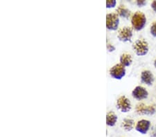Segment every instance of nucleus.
<instances>
[{
  "label": "nucleus",
  "instance_id": "nucleus-11",
  "mask_svg": "<svg viewBox=\"0 0 156 137\" xmlns=\"http://www.w3.org/2000/svg\"><path fill=\"white\" fill-rule=\"evenodd\" d=\"M133 58L131 55L127 53H123L120 56V64H122L123 66L128 67L132 64Z\"/></svg>",
  "mask_w": 156,
  "mask_h": 137
},
{
  "label": "nucleus",
  "instance_id": "nucleus-19",
  "mask_svg": "<svg viewBox=\"0 0 156 137\" xmlns=\"http://www.w3.org/2000/svg\"><path fill=\"white\" fill-rule=\"evenodd\" d=\"M151 8L156 12V1H153L151 3Z\"/></svg>",
  "mask_w": 156,
  "mask_h": 137
},
{
  "label": "nucleus",
  "instance_id": "nucleus-8",
  "mask_svg": "<svg viewBox=\"0 0 156 137\" xmlns=\"http://www.w3.org/2000/svg\"><path fill=\"white\" fill-rule=\"evenodd\" d=\"M136 111L139 114L152 115L155 112V108L151 105H145L144 103L138 104L136 107Z\"/></svg>",
  "mask_w": 156,
  "mask_h": 137
},
{
  "label": "nucleus",
  "instance_id": "nucleus-7",
  "mask_svg": "<svg viewBox=\"0 0 156 137\" xmlns=\"http://www.w3.org/2000/svg\"><path fill=\"white\" fill-rule=\"evenodd\" d=\"M148 93L147 89L142 86H137L132 91V96L134 98L141 101L148 97Z\"/></svg>",
  "mask_w": 156,
  "mask_h": 137
},
{
  "label": "nucleus",
  "instance_id": "nucleus-2",
  "mask_svg": "<svg viewBox=\"0 0 156 137\" xmlns=\"http://www.w3.org/2000/svg\"><path fill=\"white\" fill-rule=\"evenodd\" d=\"M133 49L137 56H145L148 52V44L147 41L142 39H137L133 44Z\"/></svg>",
  "mask_w": 156,
  "mask_h": 137
},
{
  "label": "nucleus",
  "instance_id": "nucleus-17",
  "mask_svg": "<svg viewBox=\"0 0 156 137\" xmlns=\"http://www.w3.org/2000/svg\"><path fill=\"white\" fill-rule=\"evenodd\" d=\"M106 47H107V50L109 52H112V51H114L115 50V47L114 46V45H113V44H112L111 43H110L109 41H107Z\"/></svg>",
  "mask_w": 156,
  "mask_h": 137
},
{
  "label": "nucleus",
  "instance_id": "nucleus-6",
  "mask_svg": "<svg viewBox=\"0 0 156 137\" xmlns=\"http://www.w3.org/2000/svg\"><path fill=\"white\" fill-rule=\"evenodd\" d=\"M133 37V29L131 27L124 26L118 32L117 37L120 41L128 42L130 41Z\"/></svg>",
  "mask_w": 156,
  "mask_h": 137
},
{
  "label": "nucleus",
  "instance_id": "nucleus-15",
  "mask_svg": "<svg viewBox=\"0 0 156 137\" xmlns=\"http://www.w3.org/2000/svg\"><path fill=\"white\" fill-rule=\"evenodd\" d=\"M117 2L115 0H107L106 2V7L108 9L113 8L116 6Z\"/></svg>",
  "mask_w": 156,
  "mask_h": 137
},
{
  "label": "nucleus",
  "instance_id": "nucleus-3",
  "mask_svg": "<svg viewBox=\"0 0 156 137\" xmlns=\"http://www.w3.org/2000/svg\"><path fill=\"white\" fill-rule=\"evenodd\" d=\"M119 24V15L115 12H110L106 15V27L110 31H116Z\"/></svg>",
  "mask_w": 156,
  "mask_h": 137
},
{
  "label": "nucleus",
  "instance_id": "nucleus-10",
  "mask_svg": "<svg viewBox=\"0 0 156 137\" xmlns=\"http://www.w3.org/2000/svg\"><path fill=\"white\" fill-rule=\"evenodd\" d=\"M141 80L147 85H151L154 81V76L150 71L144 70L141 74Z\"/></svg>",
  "mask_w": 156,
  "mask_h": 137
},
{
  "label": "nucleus",
  "instance_id": "nucleus-20",
  "mask_svg": "<svg viewBox=\"0 0 156 137\" xmlns=\"http://www.w3.org/2000/svg\"><path fill=\"white\" fill-rule=\"evenodd\" d=\"M154 66H155V69H156V59L155 60V61H154Z\"/></svg>",
  "mask_w": 156,
  "mask_h": 137
},
{
  "label": "nucleus",
  "instance_id": "nucleus-9",
  "mask_svg": "<svg viewBox=\"0 0 156 137\" xmlns=\"http://www.w3.org/2000/svg\"><path fill=\"white\" fill-rule=\"evenodd\" d=\"M150 125L151 123L149 121L142 119V120H140L137 122L136 126H135V129L140 133L145 134L148 131V129H149Z\"/></svg>",
  "mask_w": 156,
  "mask_h": 137
},
{
  "label": "nucleus",
  "instance_id": "nucleus-13",
  "mask_svg": "<svg viewBox=\"0 0 156 137\" xmlns=\"http://www.w3.org/2000/svg\"><path fill=\"white\" fill-rule=\"evenodd\" d=\"M116 12L118 15L125 17V18H128V17H129L130 15V11L129 10H128L126 6H122V5H121V6L118 7Z\"/></svg>",
  "mask_w": 156,
  "mask_h": 137
},
{
  "label": "nucleus",
  "instance_id": "nucleus-16",
  "mask_svg": "<svg viewBox=\"0 0 156 137\" xmlns=\"http://www.w3.org/2000/svg\"><path fill=\"white\" fill-rule=\"evenodd\" d=\"M150 32L153 37H156V22H153L151 26Z\"/></svg>",
  "mask_w": 156,
  "mask_h": 137
},
{
  "label": "nucleus",
  "instance_id": "nucleus-1",
  "mask_svg": "<svg viewBox=\"0 0 156 137\" xmlns=\"http://www.w3.org/2000/svg\"><path fill=\"white\" fill-rule=\"evenodd\" d=\"M147 23V17L143 12H135L131 17V24L133 28L136 31H141L144 29Z\"/></svg>",
  "mask_w": 156,
  "mask_h": 137
},
{
  "label": "nucleus",
  "instance_id": "nucleus-14",
  "mask_svg": "<svg viewBox=\"0 0 156 137\" xmlns=\"http://www.w3.org/2000/svg\"><path fill=\"white\" fill-rule=\"evenodd\" d=\"M122 125L125 130L130 131L133 128H134L135 121H133V119L130 118H125L122 122Z\"/></svg>",
  "mask_w": 156,
  "mask_h": 137
},
{
  "label": "nucleus",
  "instance_id": "nucleus-5",
  "mask_svg": "<svg viewBox=\"0 0 156 137\" xmlns=\"http://www.w3.org/2000/svg\"><path fill=\"white\" fill-rule=\"evenodd\" d=\"M117 108L124 113L129 111L131 109V103L126 96H120L117 101Z\"/></svg>",
  "mask_w": 156,
  "mask_h": 137
},
{
  "label": "nucleus",
  "instance_id": "nucleus-4",
  "mask_svg": "<svg viewBox=\"0 0 156 137\" xmlns=\"http://www.w3.org/2000/svg\"><path fill=\"white\" fill-rule=\"evenodd\" d=\"M110 75L113 78L121 80L126 75L125 67L123 66L122 64H115L110 69Z\"/></svg>",
  "mask_w": 156,
  "mask_h": 137
},
{
  "label": "nucleus",
  "instance_id": "nucleus-12",
  "mask_svg": "<svg viewBox=\"0 0 156 137\" xmlns=\"http://www.w3.org/2000/svg\"><path fill=\"white\" fill-rule=\"evenodd\" d=\"M117 121V116L113 111H109L106 114V124L108 126L112 127L115 125Z\"/></svg>",
  "mask_w": 156,
  "mask_h": 137
},
{
  "label": "nucleus",
  "instance_id": "nucleus-18",
  "mask_svg": "<svg viewBox=\"0 0 156 137\" xmlns=\"http://www.w3.org/2000/svg\"><path fill=\"white\" fill-rule=\"evenodd\" d=\"M137 6L142 7V6H144V5L147 4V2L144 1V0H137Z\"/></svg>",
  "mask_w": 156,
  "mask_h": 137
}]
</instances>
